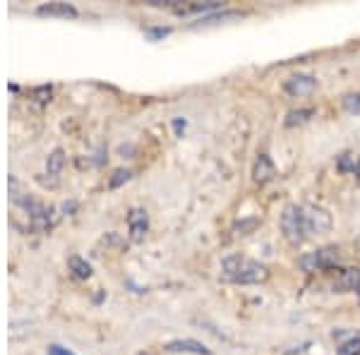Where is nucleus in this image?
<instances>
[{"instance_id": "nucleus-21", "label": "nucleus", "mask_w": 360, "mask_h": 355, "mask_svg": "<svg viewBox=\"0 0 360 355\" xmlns=\"http://www.w3.org/2000/svg\"><path fill=\"white\" fill-rule=\"evenodd\" d=\"M259 224V219H243V221H238V224L233 226V231H240V235H248V233H252L255 226Z\"/></svg>"}, {"instance_id": "nucleus-6", "label": "nucleus", "mask_w": 360, "mask_h": 355, "mask_svg": "<svg viewBox=\"0 0 360 355\" xmlns=\"http://www.w3.org/2000/svg\"><path fill=\"white\" fill-rule=\"evenodd\" d=\"M127 231H130V238L135 243L144 240V235L149 231V214L142 207L130 209V214H127Z\"/></svg>"}, {"instance_id": "nucleus-1", "label": "nucleus", "mask_w": 360, "mask_h": 355, "mask_svg": "<svg viewBox=\"0 0 360 355\" xmlns=\"http://www.w3.org/2000/svg\"><path fill=\"white\" fill-rule=\"evenodd\" d=\"M221 269H224L226 281L240 283V286H255V283H264L266 278H269V266L257 259L243 257V254L226 257Z\"/></svg>"}, {"instance_id": "nucleus-20", "label": "nucleus", "mask_w": 360, "mask_h": 355, "mask_svg": "<svg viewBox=\"0 0 360 355\" xmlns=\"http://www.w3.org/2000/svg\"><path fill=\"white\" fill-rule=\"evenodd\" d=\"M344 108L348 110V113H353V115L360 113V91H353V94L344 96Z\"/></svg>"}, {"instance_id": "nucleus-10", "label": "nucleus", "mask_w": 360, "mask_h": 355, "mask_svg": "<svg viewBox=\"0 0 360 355\" xmlns=\"http://www.w3.org/2000/svg\"><path fill=\"white\" fill-rule=\"evenodd\" d=\"M37 13L49 17H77V8L70 3H44L37 8Z\"/></svg>"}, {"instance_id": "nucleus-4", "label": "nucleus", "mask_w": 360, "mask_h": 355, "mask_svg": "<svg viewBox=\"0 0 360 355\" xmlns=\"http://www.w3.org/2000/svg\"><path fill=\"white\" fill-rule=\"evenodd\" d=\"M315 86H317V79L305 72L291 75L288 79H283V91H286L288 96H307L315 91Z\"/></svg>"}, {"instance_id": "nucleus-18", "label": "nucleus", "mask_w": 360, "mask_h": 355, "mask_svg": "<svg viewBox=\"0 0 360 355\" xmlns=\"http://www.w3.org/2000/svg\"><path fill=\"white\" fill-rule=\"evenodd\" d=\"M130 178H132V171H127V168H118V171H113V176L108 178V188L111 190L120 188V185L127 183Z\"/></svg>"}, {"instance_id": "nucleus-24", "label": "nucleus", "mask_w": 360, "mask_h": 355, "mask_svg": "<svg viewBox=\"0 0 360 355\" xmlns=\"http://www.w3.org/2000/svg\"><path fill=\"white\" fill-rule=\"evenodd\" d=\"M358 245H360V238H358Z\"/></svg>"}, {"instance_id": "nucleus-14", "label": "nucleus", "mask_w": 360, "mask_h": 355, "mask_svg": "<svg viewBox=\"0 0 360 355\" xmlns=\"http://www.w3.org/2000/svg\"><path fill=\"white\" fill-rule=\"evenodd\" d=\"M315 115V108H298V110H291L286 115V127H295V125H303L307 120Z\"/></svg>"}, {"instance_id": "nucleus-3", "label": "nucleus", "mask_w": 360, "mask_h": 355, "mask_svg": "<svg viewBox=\"0 0 360 355\" xmlns=\"http://www.w3.org/2000/svg\"><path fill=\"white\" fill-rule=\"evenodd\" d=\"M341 254L336 247H319V250H312V252H305L303 257L298 259V266L303 271H327V269H334L339 264Z\"/></svg>"}, {"instance_id": "nucleus-16", "label": "nucleus", "mask_w": 360, "mask_h": 355, "mask_svg": "<svg viewBox=\"0 0 360 355\" xmlns=\"http://www.w3.org/2000/svg\"><path fill=\"white\" fill-rule=\"evenodd\" d=\"M231 17H243L240 10H226L221 15H209V17H200L195 25H214V22H224V20H231Z\"/></svg>"}, {"instance_id": "nucleus-15", "label": "nucleus", "mask_w": 360, "mask_h": 355, "mask_svg": "<svg viewBox=\"0 0 360 355\" xmlns=\"http://www.w3.org/2000/svg\"><path fill=\"white\" fill-rule=\"evenodd\" d=\"M63 164H65V151L63 149H56L53 154L49 156V161H46V171L51 173V176H58L60 173Z\"/></svg>"}, {"instance_id": "nucleus-19", "label": "nucleus", "mask_w": 360, "mask_h": 355, "mask_svg": "<svg viewBox=\"0 0 360 355\" xmlns=\"http://www.w3.org/2000/svg\"><path fill=\"white\" fill-rule=\"evenodd\" d=\"M51 94H53V86H51V84H41V86H37V89L32 91V96H34V101H37V103H49Z\"/></svg>"}, {"instance_id": "nucleus-11", "label": "nucleus", "mask_w": 360, "mask_h": 355, "mask_svg": "<svg viewBox=\"0 0 360 355\" xmlns=\"http://www.w3.org/2000/svg\"><path fill=\"white\" fill-rule=\"evenodd\" d=\"M217 8H224V3H217V0H209V3H190V5H180L173 10L178 15H193V13H209V10H217Z\"/></svg>"}, {"instance_id": "nucleus-25", "label": "nucleus", "mask_w": 360, "mask_h": 355, "mask_svg": "<svg viewBox=\"0 0 360 355\" xmlns=\"http://www.w3.org/2000/svg\"><path fill=\"white\" fill-rule=\"evenodd\" d=\"M358 293H360V288H358Z\"/></svg>"}, {"instance_id": "nucleus-5", "label": "nucleus", "mask_w": 360, "mask_h": 355, "mask_svg": "<svg viewBox=\"0 0 360 355\" xmlns=\"http://www.w3.org/2000/svg\"><path fill=\"white\" fill-rule=\"evenodd\" d=\"M305 214H307V224H310V233H329L332 231V214L322 207H315V205H305Z\"/></svg>"}, {"instance_id": "nucleus-13", "label": "nucleus", "mask_w": 360, "mask_h": 355, "mask_svg": "<svg viewBox=\"0 0 360 355\" xmlns=\"http://www.w3.org/2000/svg\"><path fill=\"white\" fill-rule=\"evenodd\" d=\"M336 168H339L341 173H360V159L356 154H351V151H344V154L336 159Z\"/></svg>"}, {"instance_id": "nucleus-7", "label": "nucleus", "mask_w": 360, "mask_h": 355, "mask_svg": "<svg viewBox=\"0 0 360 355\" xmlns=\"http://www.w3.org/2000/svg\"><path fill=\"white\" fill-rule=\"evenodd\" d=\"M276 178V166H274V161H271V156L269 154H257V159H255V164H252V180L257 185H266V183H271V180Z\"/></svg>"}, {"instance_id": "nucleus-8", "label": "nucleus", "mask_w": 360, "mask_h": 355, "mask_svg": "<svg viewBox=\"0 0 360 355\" xmlns=\"http://www.w3.org/2000/svg\"><path fill=\"white\" fill-rule=\"evenodd\" d=\"M166 351L168 353H193V355H209V348L205 343L195 341V339H176V341H168L166 343Z\"/></svg>"}, {"instance_id": "nucleus-17", "label": "nucleus", "mask_w": 360, "mask_h": 355, "mask_svg": "<svg viewBox=\"0 0 360 355\" xmlns=\"http://www.w3.org/2000/svg\"><path fill=\"white\" fill-rule=\"evenodd\" d=\"M336 355H360V336H351L336 348Z\"/></svg>"}, {"instance_id": "nucleus-2", "label": "nucleus", "mask_w": 360, "mask_h": 355, "mask_svg": "<svg viewBox=\"0 0 360 355\" xmlns=\"http://www.w3.org/2000/svg\"><path fill=\"white\" fill-rule=\"evenodd\" d=\"M281 233L291 245H303L310 233V224H307V214L305 207L298 205H288L281 214Z\"/></svg>"}, {"instance_id": "nucleus-9", "label": "nucleus", "mask_w": 360, "mask_h": 355, "mask_svg": "<svg viewBox=\"0 0 360 355\" xmlns=\"http://www.w3.org/2000/svg\"><path fill=\"white\" fill-rule=\"evenodd\" d=\"M360 288V269H341L334 278V290L339 293H351Z\"/></svg>"}, {"instance_id": "nucleus-23", "label": "nucleus", "mask_w": 360, "mask_h": 355, "mask_svg": "<svg viewBox=\"0 0 360 355\" xmlns=\"http://www.w3.org/2000/svg\"><path fill=\"white\" fill-rule=\"evenodd\" d=\"M49 355H75V353H70L68 348H63V346H58V343H53V346H49Z\"/></svg>"}, {"instance_id": "nucleus-22", "label": "nucleus", "mask_w": 360, "mask_h": 355, "mask_svg": "<svg viewBox=\"0 0 360 355\" xmlns=\"http://www.w3.org/2000/svg\"><path fill=\"white\" fill-rule=\"evenodd\" d=\"M147 34L152 39H164V37L171 34V29H168V27H154V29H147Z\"/></svg>"}, {"instance_id": "nucleus-12", "label": "nucleus", "mask_w": 360, "mask_h": 355, "mask_svg": "<svg viewBox=\"0 0 360 355\" xmlns=\"http://www.w3.org/2000/svg\"><path fill=\"white\" fill-rule=\"evenodd\" d=\"M68 264H70V271H72L75 278H89L91 276V264L84 257H79V254H72Z\"/></svg>"}]
</instances>
